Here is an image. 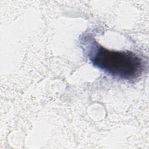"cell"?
Segmentation results:
<instances>
[{"label": "cell", "instance_id": "6da1fadb", "mask_svg": "<svg viewBox=\"0 0 149 149\" xmlns=\"http://www.w3.org/2000/svg\"><path fill=\"white\" fill-rule=\"evenodd\" d=\"M86 37L88 42L87 56L95 67L113 77L127 80H134L143 72L144 62L134 52L109 50L94 38Z\"/></svg>", "mask_w": 149, "mask_h": 149}]
</instances>
